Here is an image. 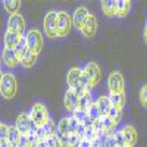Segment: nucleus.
<instances>
[{"mask_svg":"<svg viewBox=\"0 0 147 147\" xmlns=\"http://www.w3.org/2000/svg\"><path fill=\"white\" fill-rule=\"evenodd\" d=\"M122 147H128V146H122Z\"/></svg>","mask_w":147,"mask_h":147,"instance_id":"de8ad7c7","label":"nucleus"},{"mask_svg":"<svg viewBox=\"0 0 147 147\" xmlns=\"http://www.w3.org/2000/svg\"><path fill=\"white\" fill-rule=\"evenodd\" d=\"M21 140V132L16 129V127H9V131H7V143L10 146L16 147L18 143Z\"/></svg>","mask_w":147,"mask_h":147,"instance_id":"4be33fe9","label":"nucleus"},{"mask_svg":"<svg viewBox=\"0 0 147 147\" xmlns=\"http://www.w3.org/2000/svg\"><path fill=\"white\" fill-rule=\"evenodd\" d=\"M21 37H22V35H19V34H16V32L6 31V32H5V47H7V49H15L16 44H18V41L21 40Z\"/></svg>","mask_w":147,"mask_h":147,"instance_id":"6ab92c4d","label":"nucleus"},{"mask_svg":"<svg viewBox=\"0 0 147 147\" xmlns=\"http://www.w3.org/2000/svg\"><path fill=\"white\" fill-rule=\"evenodd\" d=\"M37 147H47V140H40L38 144H37Z\"/></svg>","mask_w":147,"mask_h":147,"instance_id":"79ce46f5","label":"nucleus"},{"mask_svg":"<svg viewBox=\"0 0 147 147\" xmlns=\"http://www.w3.org/2000/svg\"><path fill=\"white\" fill-rule=\"evenodd\" d=\"M7 31H12V32H16V34L22 35V32L25 31V19H24V16L21 13H15V15L9 16Z\"/></svg>","mask_w":147,"mask_h":147,"instance_id":"1a4fd4ad","label":"nucleus"},{"mask_svg":"<svg viewBox=\"0 0 147 147\" xmlns=\"http://www.w3.org/2000/svg\"><path fill=\"white\" fill-rule=\"evenodd\" d=\"M91 147H103V138H97L91 141Z\"/></svg>","mask_w":147,"mask_h":147,"instance_id":"ea45409f","label":"nucleus"},{"mask_svg":"<svg viewBox=\"0 0 147 147\" xmlns=\"http://www.w3.org/2000/svg\"><path fill=\"white\" fill-rule=\"evenodd\" d=\"M110 105L118 107V109H124L125 106V93H119V94H107Z\"/></svg>","mask_w":147,"mask_h":147,"instance_id":"412c9836","label":"nucleus"},{"mask_svg":"<svg viewBox=\"0 0 147 147\" xmlns=\"http://www.w3.org/2000/svg\"><path fill=\"white\" fill-rule=\"evenodd\" d=\"M37 56H38V55H35L34 52L27 50V53L21 57L19 63H21L24 68H32V66H34V63L37 62Z\"/></svg>","mask_w":147,"mask_h":147,"instance_id":"aec40b11","label":"nucleus"},{"mask_svg":"<svg viewBox=\"0 0 147 147\" xmlns=\"http://www.w3.org/2000/svg\"><path fill=\"white\" fill-rule=\"evenodd\" d=\"M16 147H31V146H30V143H28L27 136H21V140H19V143H18V146H16Z\"/></svg>","mask_w":147,"mask_h":147,"instance_id":"58836bf2","label":"nucleus"},{"mask_svg":"<svg viewBox=\"0 0 147 147\" xmlns=\"http://www.w3.org/2000/svg\"><path fill=\"white\" fill-rule=\"evenodd\" d=\"M15 50V53H16V56H18V59L21 60V57L27 53V50H28V46H27V38H25V35H22L21 37V40L18 41V44H16V47L13 49Z\"/></svg>","mask_w":147,"mask_h":147,"instance_id":"393cba45","label":"nucleus"},{"mask_svg":"<svg viewBox=\"0 0 147 147\" xmlns=\"http://www.w3.org/2000/svg\"><path fill=\"white\" fill-rule=\"evenodd\" d=\"M16 129L21 132V136H28L31 129V118L30 113H21L16 118Z\"/></svg>","mask_w":147,"mask_h":147,"instance_id":"ddd939ff","label":"nucleus"},{"mask_svg":"<svg viewBox=\"0 0 147 147\" xmlns=\"http://www.w3.org/2000/svg\"><path fill=\"white\" fill-rule=\"evenodd\" d=\"M129 9H131L129 0H118V13H116V16L125 18L129 13Z\"/></svg>","mask_w":147,"mask_h":147,"instance_id":"b1692460","label":"nucleus"},{"mask_svg":"<svg viewBox=\"0 0 147 147\" xmlns=\"http://www.w3.org/2000/svg\"><path fill=\"white\" fill-rule=\"evenodd\" d=\"M81 74H82V69H80V68H71V69L68 71V75H66V82H68V85H69V88L74 90L78 96L85 94V91H84L82 88H80Z\"/></svg>","mask_w":147,"mask_h":147,"instance_id":"39448f33","label":"nucleus"},{"mask_svg":"<svg viewBox=\"0 0 147 147\" xmlns=\"http://www.w3.org/2000/svg\"><path fill=\"white\" fill-rule=\"evenodd\" d=\"M56 125H55V122L52 119H49L47 121V124L41 128H38V131H37V137H38V140H46L49 137H52L56 134Z\"/></svg>","mask_w":147,"mask_h":147,"instance_id":"dca6fc26","label":"nucleus"},{"mask_svg":"<svg viewBox=\"0 0 147 147\" xmlns=\"http://www.w3.org/2000/svg\"><path fill=\"white\" fill-rule=\"evenodd\" d=\"M80 143H81V137H78L77 134L69 136V144H71V147H78Z\"/></svg>","mask_w":147,"mask_h":147,"instance_id":"e433bc0d","label":"nucleus"},{"mask_svg":"<svg viewBox=\"0 0 147 147\" xmlns=\"http://www.w3.org/2000/svg\"><path fill=\"white\" fill-rule=\"evenodd\" d=\"M78 147H91V143L87 141V140H81V143H80Z\"/></svg>","mask_w":147,"mask_h":147,"instance_id":"a19ab883","label":"nucleus"},{"mask_svg":"<svg viewBox=\"0 0 147 147\" xmlns=\"http://www.w3.org/2000/svg\"><path fill=\"white\" fill-rule=\"evenodd\" d=\"M44 32L50 38L57 37V12L50 10L44 16Z\"/></svg>","mask_w":147,"mask_h":147,"instance_id":"0eeeda50","label":"nucleus"},{"mask_svg":"<svg viewBox=\"0 0 147 147\" xmlns=\"http://www.w3.org/2000/svg\"><path fill=\"white\" fill-rule=\"evenodd\" d=\"M115 141H116V146L118 147H122V146H125V140H124V134H122V131L121 129H118V131H115Z\"/></svg>","mask_w":147,"mask_h":147,"instance_id":"473e14b6","label":"nucleus"},{"mask_svg":"<svg viewBox=\"0 0 147 147\" xmlns=\"http://www.w3.org/2000/svg\"><path fill=\"white\" fill-rule=\"evenodd\" d=\"M96 105H97V109H99V112H100V116H106L109 113V109L112 107L110 100H109V96H106V94L100 96L99 99H97Z\"/></svg>","mask_w":147,"mask_h":147,"instance_id":"a211bd4d","label":"nucleus"},{"mask_svg":"<svg viewBox=\"0 0 147 147\" xmlns=\"http://www.w3.org/2000/svg\"><path fill=\"white\" fill-rule=\"evenodd\" d=\"M107 116L112 119L113 122H115V125H118L119 122H121V118H122V109H118V107H115V106H112L109 109V113H107Z\"/></svg>","mask_w":147,"mask_h":147,"instance_id":"bb28decb","label":"nucleus"},{"mask_svg":"<svg viewBox=\"0 0 147 147\" xmlns=\"http://www.w3.org/2000/svg\"><path fill=\"white\" fill-rule=\"evenodd\" d=\"M78 103H80V96L74 91V90H71V88H68V91L65 93V97H63V105H65V109L66 110H69V112L72 113L74 110H75L77 107H78Z\"/></svg>","mask_w":147,"mask_h":147,"instance_id":"f8f14e48","label":"nucleus"},{"mask_svg":"<svg viewBox=\"0 0 147 147\" xmlns=\"http://www.w3.org/2000/svg\"><path fill=\"white\" fill-rule=\"evenodd\" d=\"M25 38H27L28 50L34 52L35 55H38L43 50V35L38 30H30L25 35Z\"/></svg>","mask_w":147,"mask_h":147,"instance_id":"7ed1b4c3","label":"nucleus"},{"mask_svg":"<svg viewBox=\"0 0 147 147\" xmlns=\"http://www.w3.org/2000/svg\"><path fill=\"white\" fill-rule=\"evenodd\" d=\"M71 115H72L74 118H75V119L80 122V124H81V122H82L85 118H87V112H85V110H81V109H75Z\"/></svg>","mask_w":147,"mask_h":147,"instance_id":"2f4dec72","label":"nucleus"},{"mask_svg":"<svg viewBox=\"0 0 147 147\" xmlns=\"http://www.w3.org/2000/svg\"><path fill=\"white\" fill-rule=\"evenodd\" d=\"M96 31H97V18H96V15L90 13L87 21H85V24L81 28V34L85 38H91V37L96 35Z\"/></svg>","mask_w":147,"mask_h":147,"instance_id":"9b49d317","label":"nucleus"},{"mask_svg":"<svg viewBox=\"0 0 147 147\" xmlns=\"http://www.w3.org/2000/svg\"><path fill=\"white\" fill-rule=\"evenodd\" d=\"M140 103L144 107H147V84L143 85L141 90H140Z\"/></svg>","mask_w":147,"mask_h":147,"instance_id":"72a5a7b5","label":"nucleus"},{"mask_svg":"<svg viewBox=\"0 0 147 147\" xmlns=\"http://www.w3.org/2000/svg\"><path fill=\"white\" fill-rule=\"evenodd\" d=\"M57 131L60 134H63V136H71V132H69V119L68 118H62V119L59 121Z\"/></svg>","mask_w":147,"mask_h":147,"instance_id":"cd10ccee","label":"nucleus"},{"mask_svg":"<svg viewBox=\"0 0 147 147\" xmlns=\"http://www.w3.org/2000/svg\"><path fill=\"white\" fill-rule=\"evenodd\" d=\"M87 116H90V118L94 119V121L100 118V112H99V109H97L96 102H93V103L88 106V109H87Z\"/></svg>","mask_w":147,"mask_h":147,"instance_id":"c85d7f7f","label":"nucleus"},{"mask_svg":"<svg viewBox=\"0 0 147 147\" xmlns=\"http://www.w3.org/2000/svg\"><path fill=\"white\" fill-rule=\"evenodd\" d=\"M146 28H147V21H146Z\"/></svg>","mask_w":147,"mask_h":147,"instance_id":"49530a36","label":"nucleus"},{"mask_svg":"<svg viewBox=\"0 0 147 147\" xmlns=\"http://www.w3.org/2000/svg\"><path fill=\"white\" fill-rule=\"evenodd\" d=\"M91 103H93L91 93H85V94L80 96V103H78V107L77 109H81V110H85V112H87V109H88V106Z\"/></svg>","mask_w":147,"mask_h":147,"instance_id":"a878e982","label":"nucleus"},{"mask_svg":"<svg viewBox=\"0 0 147 147\" xmlns=\"http://www.w3.org/2000/svg\"><path fill=\"white\" fill-rule=\"evenodd\" d=\"M30 118L31 121L35 122V125L41 128L47 124V121L50 119L49 118V112H47V107L43 105V103H35L31 109V112H30Z\"/></svg>","mask_w":147,"mask_h":147,"instance_id":"f03ea898","label":"nucleus"},{"mask_svg":"<svg viewBox=\"0 0 147 147\" xmlns=\"http://www.w3.org/2000/svg\"><path fill=\"white\" fill-rule=\"evenodd\" d=\"M7 131H9V127L3 122H0V144L7 141Z\"/></svg>","mask_w":147,"mask_h":147,"instance_id":"7c9ffc66","label":"nucleus"},{"mask_svg":"<svg viewBox=\"0 0 147 147\" xmlns=\"http://www.w3.org/2000/svg\"><path fill=\"white\" fill-rule=\"evenodd\" d=\"M109 94H119L124 93V77L119 71H113L107 78Z\"/></svg>","mask_w":147,"mask_h":147,"instance_id":"423d86ee","label":"nucleus"},{"mask_svg":"<svg viewBox=\"0 0 147 147\" xmlns=\"http://www.w3.org/2000/svg\"><path fill=\"white\" fill-rule=\"evenodd\" d=\"M3 6H5V9H6L7 13L15 15V13H19L21 2H19V0H5V2H3Z\"/></svg>","mask_w":147,"mask_h":147,"instance_id":"5701e85b","label":"nucleus"},{"mask_svg":"<svg viewBox=\"0 0 147 147\" xmlns=\"http://www.w3.org/2000/svg\"><path fill=\"white\" fill-rule=\"evenodd\" d=\"M2 57H3V62L6 63V66L10 68V69H13V68H16V66L19 65V59H18V56H16V53H15L13 49L5 47Z\"/></svg>","mask_w":147,"mask_h":147,"instance_id":"2eb2a0df","label":"nucleus"},{"mask_svg":"<svg viewBox=\"0 0 147 147\" xmlns=\"http://www.w3.org/2000/svg\"><path fill=\"white\" fill-rule=\"evenodd\" d=\"M143 35H144V41H146V44H147V28H144V32H143Z\"/></svg>","mask_w":147,"mask_h":147,"instance_id":"c03bdc74","label":"nucleus"},{"mask_svg":"<svg viewBox=\"0 0 147 147\" xmlns=\"http://www.w3.org/2000/svg\"><path fill=\"white\" fill-rule=\"evenodd\" d=\"M72 27V16L65 10L57 12V37L63 38L71 31Z\"/></svg>","mask_w":147,"mask_h":147,"instance_id":"20e7f679","label":"nucleus"},{"mask_svg":"<svg viewBox=\"0 0 147 147\" xmlns=\"http://www.w3.org/2000/svg\"><path fill=\"white\" fill-rule=\"evenodd\" d=\"M82 72L88 77V80L91 82V87H96V85L99 84V81L102 78V72H100V68H99V65H97L96 62L87 63L82 68Z\"/></svg>","mask_w":147,"mask_h":147,"instance_id":"6e6552de","label":"nucleus"},{"mask_svg":"<svg viewBox=\"0 0 147 147\" xmlns=\"http://www.w3.org/2000/svg\"><path fill=\"white\" fill-rule=\"evenodd\" d=\"M46 140H47V147H60V141L57 140L56 136H52Z\"/></svg>","mask_w":147,"mask_h":147,"instance_id":"c9c22d12","label":"nucleus"},{"mask_svg":"<svg viewBox=\"0 0 147 147\" xmlns=\"http://www.w3.org/2000/svg\"><path fill=\"white\" fill-rule=\"evenodd\" d=\"M103 147H116V141H115V136H107L105 137V141H103Z\"/></svg>","mask_w":147,"mask_h":147,"instance_id":"f704fd0d","label":"nucleus"},{"mask_svg":"<svg viewBox=\"0 0 147 147\" xmlns=\"http://www.w3.org/2000/svg\"><path fill=\"white\" fill-rule=\"evenodd\" d=\"M68 119H69V132H71V136H72V134H77L78 127H80V122H78L75 118H74L72 115L68 116Z\"/></svg>","mask_w":147,"mask_h":147,"instance_id":"c756f323","label":"nucleus"},{"mask_svg":"<svg viewBox=\"0 0 147 147\" xmlns=\"http://www.w3.org/2000/svg\"><path fill=\"white\" fill-rule=\"evenodd\" d=\"M16 80L12 74H5L3 75V80H2V84H0V94L5 99L10 100L13 99L15 94H16Z\"/></svg>","mask_w":147,"mask_h":147,"instance_id":"f257e3e1","label":"nucleus"},{"mask_svg":"<svg viewBox=\"0 0 147 147\" xmlns=\"http://www.w3.org/2000/svg\"><path fill=\"white\" fill-rule=\"evenodd\" d=\"M0 147H13V146H10L7 141H5V143H2V144H0Z\"/></svg>","mask_w":147,"mask_h":147,"instance_id":"37998d69","label":"nucleus"},{"mask_svg":"<svg viewBox=\"0 0 147 147\" xmlns=\"http://www.w3.org/2000/svg\"><path fill=\"white\" fill-rule=\"evenodd\" d=\"M88 15H90V12H88V9L85 7V6L77 7L75 12L72 13V25L75 27L78 31H81V28H82V25L85 24V21H87Z\"/></svg>","mask_w":147,"mask_h":147,"instance_id":"9d476101","label":"nucleus"},{"mask_svg":"<svg viewBox=\"0 0 147 147\" xmlns=\"http://www.w3.org/2000/svg\"><path fill=\"white\" fill-rule=\"evenodd\" d=\"M81 124H82L85 128H87V129H90V128H93V125H94V119H91L90 116H87V118H85V119L81 122Z\"/></svg>","mask_w":147,"mask_h":147,"instance_id":"4c0bfd02","label":"nucleus"},{"mask_svg":"<svg viewBox=\"0 0 147 147\" xmlns=\"http://www.w3.org/2000/svg\"><path fill=\"white\" fill-rule=\"evenodd\" d=\"M121 131H122V134H124L125 146H128V147H134V146L137 144L138 134H137V129L134 128L132 125H125V127L122 128Z\"/></svg>","mask_w":147,"mask_h":147,"instance_id":"4468645a","label":"nucleus"},{"mask_svg":"<svg viewBox=\"0 0 147 147\" xmlns=\"http://www.w3.org/2000/svg\"><path fill=\"white\" fill-rule=\"evenodd\" d=\"M116 147H118V146H116Z\"/></svg>","mask_w":147,"mask_h":147,"instance_id":"09e8293b","label":"nucleus"},{"mask_svg":"<svg viewBox=\"0 0 147 147\" xmlns=\"http://www.w3.org/2000/svg\"><path fill=\"white\" fill-rule=\"evenodd\" d=\"M102 10L107 18H113L118 13V0H106L102 2Z\"/></svg>","mask_w":147,"mask_h":147,"instance_id":"f3484780","label":"nucleus"},{"mask_svg":"<svg viewBox=\"0 0 147 147\" xmlns=\"http://www.w3.org/2000/svg\"><path fill=\"white\" fill-rule=\"evenodd\" d=\"M3 75H5V74H3L2 71H0V84H2V80H3Z\"/></svg>","mask_w":147,"mask_h":147,"instance_id":"a18cd8bd","label":"nucleus"}]
</instances>
